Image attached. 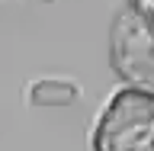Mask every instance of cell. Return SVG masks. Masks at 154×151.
<instances>
[{
    "label": "cell",
    "mask_w": 154,
    "mask_h": 151,
    "mask_svg": "<svg viewBox=\"0 0 154 151\" xmlns=\"http://www.w3.org/2000/svg\"><path fill=\"white\" fill-rule=\"evenodd\" d=\"M93 151H154V90H119L100 113Z\"/></svg>",
    "instance_id": "1"
},
{
    "label": "cell",
    "mask_w": 154,
    "mask_h": 151,
    "mask_svg": "<svg viewBox=\"0 0 154 151\" xmlns=\"http://www.w3.org/2000/svg\"><path fill=\"white\" fill-rule=\"evenodd\" d=\"M112 61L132 87L154 90V19L125 10L112 26Z\"/></svg>",
    "instance_id": "2"
},
{
    "label": "cell",
    "mask_w": 154,
    "mask_h": 151,
    "mask_svg": "<svg viewBox=\"0 0 154 151\" xmlns=\"http://www.w3.org/2000/svg\"><path fill=\"white\" fill-rule=\"evenodd\" d=\"M80 87L71 77H35L32 84H26V106H71L77 103Z\"/></svg>",
    "instance_id": "3"
},
{
    "label": "cell",
    "mask_w": 154,
    "mask_h": 151,
    "mask_svg": "<svg viewBox=\"0 0 154 151\" xmlns=\"http://www.w3.org/2000/svg\"><path fill=\"white\" fill-rule=\"evenodd\" d=\"M132 10H138V13L154 19V0H132Z\"/></svg>",
    "instance_id": "4"
}]
</instances>
